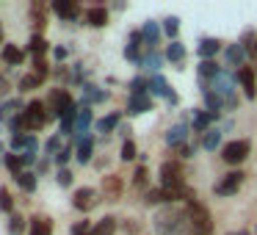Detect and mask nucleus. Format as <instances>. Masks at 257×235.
I'll return each mask as SVG.
<instances>
[{"mask_svg":"<svg viewBox=\"0 0 257 235\" xmlns=\"http://www.w3.org/2000/svg\"><path fill=\"white\" fill-rule=\"evenodd\" d=\"M183 221H188L185 210H180V207H163L155 216V229L161 235H180L183 229H188V224H183Z\"/></svg>","mask_w":257,"mask_h":235,"instance_id":"obj_1","label":"nucleus"},{"mask_svg":"<svg viewBox=\"0 0 257 235\" xmlns=\"http://www.w3.org/2000/svg\"><path fill=\"white\" fill-rule=\"evenodd\" d=\"M185 218H188V229L194 235H210L213 232V218L202 202H191L185 205Z\"/></svg>","mask_w":257,"mask_h":235,"instance_id":"obj_2","label":"nucleus"},{"mask_svg":"<svg viewBox=\"0 0 257 235\" xmlns=\"http://www.w3.org/2000/svg\"><path fill=\"white\" fill-rule=\"evenodd\" d=\"M23 119H25V130H28V133H36V130H42L47 125L50 113H47V105L42 100H31L23 111Z\"/></svg>","mask_w":257,"mask_h":235,"instance_id":"obj_3","label":"nucleus"},{"mask_svg":"<svg viewBox=\"0 0 257 235\" xmlns=\"http://www.w3.org/2000/svg\"><path fill=\"white\" fill-rule=\"evenodd\" d=\"M249 152H251V141L235 139V141H227L221 147V161L229 163V166H238V163H243L249 158Z\"/></svg>","mask_w":257,"mask_h":235,"instance_id":"obj_4","label":"nucleus"},{"mask_svg":"<svg viewBox=\"0 0 257 235\" xmlns=\"http://www.w3.org/2000/svg\"><path fill=\"white\" fill-rule=\"evenodd\" d=\"M45 105H47V113H50V116H58V119H61L64 113H67L69 108L75 105V100H72V94H69L67 89H53L50 97L45 100Z\"/></svg>","mask_w":257,"mask_h":235,"instance_id":"obj_5","label":"nucleus"},{"mask_svg":"<svg viewBox=\"0 0 257 235\" xmlns=\"http://www.w3.org/2000/svg\"><path fill=\"white\" fill-rule=\"evenodd\" d=\"M158 177H161V188H174V185H183L185 183V180H183V163H180L177 158L163 161Z\"/></svg>","mask_w":257,"mask_h":235,"instance_id":"obj_6","label":"nucleus"},{"mask_svg":"<svg viewBox=\"0 0 257 235\" xmlns=\"http://www.w3.org/2000/svg\"><path fill=\"white\" fill-rule=\"evenodd\" d=\"M243 177H246L243 172H229L213 185V191H216L218 196H232V194H238V188L243 185Z\"/></svg>","mask_w":257,"mask_h":235,"instance_id":"obj_7","label":"nucleus"},{"mask_svg":"<svg viewBox=\"0 0 257 235\" xmlns=\"http://www.w3.org/2000/svg\"><path fill=\"white\" fill-rule=\"evenodd\" d=\"M97 202H100V199H97V191L89 188V185H83V188H78L72 194V207H75V210H80V213H89Z\"/></svg>","mask_w":257,"mask_h":235,"instance_id":"obj_8","label":"nucleus"},{"mask_svg":"<svg viewBox=\"0 0 257 235\" xmlns=\"http://www.w3.org/2000/svg\"><path fill=\"white\" fill-rule=\"evenodd\" d=\"M122 191H124V183H122L119 174H105V177H102V196H105V199H119Z\"/></svg>","mask_w":257,"mask_h":235,"instance_id":"obj_9","label":"nucleus"},{"mask_svg":"<svg viewBox=\"0 0 257 235\" xmlns=\"http://www.w3.org/2000/svg\"><path fill=\"white\" fill-rule=\"evenodd\" d=\"M188 130H191V125H185V122H177V125H172L169 128V133H166V144L172 147H180V144H188Z\"/></svg>","mask_w":257,"mask_h":235,"instance_id":"obj_10","label":"nucleus"},{"mask_svg":"<svg viewBox=\"0 0 257 235\" xmlns=\"http://www.w3.org/2000/svg\"><path fill=\"white\" fill-rule=\"evenodd\" d=\"M238 83H240V89H243V94L249 97V100H254V97H257V89H254V69L243 64V67L238 69Z\"/></svg>","mask_w":257,"mask_h":235,"instance_id":"obj_11","label":"nucleus"},{"mask_svg":"<svg viewBox=\"0 0 257 235\" xmlns=\"http://www.w3.org/2000/svg\"><path fill=\"white\" fill-rule=\"evenodd\" d=\"M152 111V97L150 94H130L127 100V113L130 116H139V113Z\"/></svg>","mask_w":257,"mask_h":235,"instance_id":"obj_12","label":"nucleus"},{"mask_svg":"<svg viewBox=\"0 0 257 235\" xmlns=\"http://www.w3.org/2000/svg\"><path fill=\"white\" fill-rule=\"evenodd\" d=\"M53 12L61 20H78L80 17V6L75 0H56V3H53Z\"/></svg>","mask_w":257,"mask_h":235,"instance_id":"obj_13","label":"nucleus"},{"mask_svg":"<svg viewBox=\"0 0 257 235\" xmlns=\"http://www.w3.org/2000/svg\"><path fill=\"white\" fill-rule=\"evenodd\" d=\"M150 91H155V94H161V97H166L169 102H177V94L172 91V86H169V80L166 78H161V75H155V78H150Z\"/></svg>","mask_w":257,"mask_h":235,"instance_id":"obj_14","label":"nucleus"},{"mask_svg":"<svg viewBox=\"0 0 257 235\" xmlns=\"http://www.w3.org/2000/svg\"><path fill=\"white\" fill-rule=\"evenodd\" d=\"M218 119V113H205V111H194V119H191V130L194 133H202L205 136L210 130V122Z\"/></svg>","mask_w":257,"mask_h":235,"instance_id":"obj_15","label":"nucleus"},{"mask_svg":"<svg viewBox=\"0 0 257 235\" xmlns=\"http://www.w3.org/2000/svg\"><path fill=\"white\" fill-rule=\"evenodd\" d=\"M86 25H91V28H105L108 25V9L105 6H91L89 12H86Z\"/></svg>","mask_w":257,"mask_h":235,"instance_id":"obj_16","label":"nucleus"},{"mask_svg":"<svg viewBox=\"0 0 257 235\" xmlns=\"http://www.w3.org/2000/svg\"><path fill=\"white\" fill-rule=\"evenodd\" d=\"M0 58H3L9 67H20V64L25 61V53L20 50L17 45H3V56H0Z\"/></svg>","mask_w":257,"mask_h":235,"instance_id":"obj_17","label":"nucleus"},{"mask_svg":"<svg viewBox=\"0 0 257 235\" xmlns=\"http://www.w3.org/2000/svg\"><path fill=\"white\" fill-rule=\"evenodd\" d=\"M31 235H53V218L34 216L31 218Z\"/></svg>","mask_w":257,"mask_h":235,"instance_id":"obj_18","label":"nucleus"},{"mask_svg":"<svg viewBox=\"0 0 257 235\" xmlns=\"http://www.w3.org/2000/svg\"><path fill=\"white\" fill-rule=\"evenodd\" d=\"M91 152H94V139H91V136H83V139L78 141V152H75V158H78L80 163H89Z\"/></svg>","mask_w":257,"mask_h":235,"instance_id":"obj_19","label":"nucleus"},{"mask_svg":"<svg viewBox=\"0 0 257 235\" xmlns=\"http://www.w3.org/2000/svg\"><path fill=\"white\" fill-rule=\"evenodd\" d=\"M221 50V42L218 39H202L199 42V56H202V61H213V56Z\"/></svg>","mask_w":257,"mask_h":235,"instance_id":"obj_20","label":"nucleus"},{"mask_svg":"<svg viewBox=\"0 0 257 235\" xmlns=\"http://www.w3.org/2000/svg\"><path fill=\"white\" fill-rule=\"evenodd\" d=\"M224 56H227V64H232V67H243V56H246V50H243V45H227V50H224Z\"/></svg>","mask_w":257,"mask_h":235,"instance_id":"obj_21","label":"nucleus"},{"mask_svg":"<svg viewBox=\"0 0 257 235\" xmlns=\"http://www.w3.org/2000/svg\"><path fill=\"white\" fill-rule=\"evenodd\" d=\"M17 111H25L23 102H20V100H6L3 105H0V122H12Z\"/></svg>","mask_w":257,"mask_h":235,"instance_id":"obj_22","label":"nucleus"},{"mask_svg":"<svg viewBox=\"0 0 257 235\" xmlns=\"http://www.w3.org/2000/svg\"><path fill=\"white\" fill-rule=\"evenodd\" d=\"M119 122H122V113L119 111L108 113V116H102L100 122H97V133H111V130L119 128Z\"/></svg>","mask_w":257,"mask_h":235,"instance_id":"obj_23","label":"nucleus"},{"mask_svg":"<svg viewBox=\"0 0 257 235\" xmlns=\"http://www.w3.org/2000/svg\"><path fill=\"white\" fill-rule=\"evenodd\" d=\"M31 23H34L36 34H42V31L47 28V17H45V6H42V3H34V6H31Z\"/></svg>","mask_w":257,"mask_h":235,"instance_id":"obj_24","label":"nucleus"},{"mask_svg":"<svg viewBox=\"0 0 257 235\" xmlns=\"http://www.w3.org/2000/svg\"><path fill=\"white\" fill-rule=\"evenodd\" d=\"M141 34H144V42L150 45V50H155V45L161 42V28H158V23H144Z\"/></svg>","mask_w":257,"mask_h":235,"instance_id":"obj_25","label":"nucleus"},{"mask_svg":"<svg viewBox=\"0 0 257 235\" xmlns=\"http://www.w3.org/2000/svg\"><path fill=\"white\" fill-rule=\"evenodd\" d=\"M113 232H116V218L113 216L100 218V221L94 224V229H91V235H113Z\"/></svg>","mask_w":257,"mask_h":235,"instance_id":"obj_26","label":"nucleus"},{"mask_svg":"<svg viewBox=\"0 0 257 235\" xmlns=\"http://www.w3.org/2000/svg\"><path fill=\"white\" fill-rule=\"evenodd\" d=\"M166 58H169L172 64H177V69H183L180 64L185 61V47L180 45V42H172V45L166 47Z\"/></svg>","mask_w":257,"mask_h":235,"instance_id":"obj_27","label":"nucleus"},{"mask_svg":"<svg viewBox=\"0 0 257 235\" xmlns=\"http://www.w3.org/2000/svg\"><path fill=\"white\" fill-rule=\"evenodd\" d=\"M91 125V108H80L78 111V125H75V133H78V141L83 139V133Z\"/></svg>","mask_w":257,"mask_h":235,"instance_id":"obj_28","label":"nucleus"},{"mask_svg":"<svg viewBox=\"0 0 257 235\" xmlns=\"http://www.w3.org/2000/svg\"><path fill=\"white\" fill-rule=\"evenodd\" d=\"M218 72H221V67H218L216 61H199V78L205 80H216Z\"/></svg>","mask_w":257,"mask_h":235,"instance_id":"obj_29","label":"nucleus"},{"mask_svg":"<svg viewBox=\"0 0 257 235\" xmlns=\"http://www.w3.org/2000/svg\"><path fill=\"white\" fill-rule=\"evenodd\" d=\"M3 161H6V169L14 174V177H20V174L25 172V169H23V161H20V155H14V152H6V155H3Z\"/></svg>","mask_w":257,"mask_h":235,"instance_id":"obj_30","label":"nucleus"},{"mask_svg":"<svg viewBox=\"0 0 257 235\" xmlns=\"http://www.w3.org/2000/svg\"><path fill=\"white\" fill-rule=\"evenodd\" d=\"M28 50L34 53V56H45V53H47V39L42 34H34V36H31V42H28Z\"/></svg>","mask_w":257,"mask_h":235,"instance_id":"obj_31","label":"nucleus"},{"mask_svg":"<svg viewBox=\"0 0 257 235\" xmlns=\"http://www.w3.org/2000/svg\"><path fill=\"white\" fill-rule=\"evenodd\" d=\"M25 227H28V224H25V218L20 216V213H12V216H9V235H23Z\"/></svg>","mask_w":257,"mask_h":235,"instance_id":"obj_32","label":"nucleus"},{"mask_svg":"<svg viewBox=\"0 0 257 235\" xmlns=\"http://www.w3.org/2000/svg\"><path fill=\"white\" fill-rule=\"evenodd\" d=\"M17 183H20V188H23L25 194H34V191H36V174L34 172H23L17 177Z\"/></svg>","mask_w":257,"mask_h":235,"instance_id":"obj_33","label":"nucleus"},{"mask_svg":"<svg viewBox=\"0 0 257 235\" xmlns=\"http://www.w3.org/2000/svg\"><path fill=\"white\" fill-rule=\"evenodd\" d=\"M42 83H45V80L31 72V75H25V78H20V91H34V89H39Z\"/></svg>","mask_w":257,"mask_h":235,"instance_id":"obj_34","label":"nucleus"},{"mask_svg":"<svg viewBox=\"0 0 257 235\" xmlns=\"http://www.w3.org/2000/svg\"><path fill=\"white\" fill-rule=\"evenodd\" d=\"M218 141H221V130H216V128H210L202 136V147H205V150H216Z\"/></svg>","mask_w":257,"mask_h":235,"instance_id":"obj_35","label":"nucleus"},{"mask_svg":"<svg viewBox=\"0 0 257 235\" xmlns=\"http://www.w3.org/2000/svg\"><path fill=\"white\" fill-rule=\"evenodd\" d=\"M144 202H147V205H169V202H166V191H163V188H150V191H147V196H144Z\"/></svg>","mask_w":257,"mask_h":235,"instance_id":"obj_36","label":"nucleus"},{"mask_svg":"<svg viewBox=\"0 0 257 235\" xmlns=\"http://www.w3.org/2000/svg\"><path fill=\"white\" fill-rule=\"evenodd\" d=\"M147 183H150V169L141 163V166L133 172V185H136V188H147Z\"/></svg>","mask_w":257,"mask_h":235,"instance_id":"obj_37","label":"nucleus"},{"mask_svg":"<svg viewBox=\"0 0 257 235\" xmlns=\"http://www.w3.org/2000/svg\"><path fill=\"white\" fill-rule=\"evenodd\" d=\"M161 61H163L161 53H158V50H150V53H147V56L139 61V64H141V67H147V69H158V67H161Z\"/></svg>","mask_w":257,"mask_h":235,"instance_id":"obj_38","label":"nucleus"},{"mask_svg":"<svg viewBox=\"0 0 257 235\" xmlns=\"http://www.w3.org/2000/svg\"><path fill=\"white\" fill-rule=\"evenodd\" d=\"M34 75H39L42 80L50 75V64H47L45 56H34Z\"/></svg>","mask_w":257,"mask_h":235,"instance_id":"obj_39","label":"nucleus"},{"mask_svg":"<svg viewBox=\"0 0 257 235\" xmlns=\"http://www.w3.org/2000/svg\"><path fill=\"white\" fill-rule=\"evenodd\" d=\"M150 91V80L147 78H133L130 80V94H147Z\"/></svg>","mask_w":257,"mask_h":235,"instance_id":"obj_40","label":"nucleus"},{"mask_svg":"<svg viewBox=\"0 0 257 235\" xmlns=\"http://www.w3.org/2000/svg\"><path fill=\"white\" fill-rule=\"evenodd\" d=\"M0 210L14 213V199H12V191L9 188H0Z\"/></svg>","mask_w":257,"mask_h":235,"instance_id":"obj_41","label":"nucleus"},{"mask_svg":"<svg viewBox=\"0 0 257 235\" xmlns=\"http://www.w3.org/2000/svg\"><path fill=\"white\" fill-rule=\"evenodd\" d=\"M136 155H139V147H136V141H124L122 144V161H136Z\"/></svg>","mask_w":257,"mask_h":235,"instance_id":"obj_42","label":"nucleus"},{"mask_svg":"<svg viewBox=\"0 0 257 235\" xmlns=\"http://www.w3.org/2000/svg\"><path fill=\"white\" fill-rule=\"evenodd\" d=\"M163 31H166V36H177V31H180V20L177 17H166L163 20Z\"/></svg>","mask_w":257,"mask_h":235,"instance_id":"obj_43","label":"nucleus"},{"mask_svg":"<svg viewBox=\"0 0 257 235\" xmlns=\"http://www.w3.org/2000/svg\"><path fill=\"white\" fill-rule=\"evenodd\" d=\"M91 229H94V224L86 221V218H83V221L72 224V229H69V232H72V235H91Z\"/></svg>","mask_w":257,"mask_h":235,"instance_id":"obj_44","label":"nucleus"},{"mask_svg":"<svg viewBox=\"0 0 257 235\" xmlns=\"http://www.w3.org/2000/svg\"><path fill=\"white\" fill-rule=\"evenodd\" d=\"M124 58L139 64L141 58H144V56H141V45H127V47H124Z\"/></svg>","mask_w":257,"mask_h":235,"instance_id":"obj_45","label":"nucleus"},{"mask_svg":"<svg viewBox=\"0 0 257 235\" xmlns=\"http://www.w3.org/2000/svg\"><path fill=\"white\" fill-rule=\"evenodd\" d=\"M45 150H47V152H50V155H53V158H56V155H58V152H61V150H64V147H61V136H53V139H47V144H45Z\"/></svg>","mask_w":257,"mask_h":235,"instance_id":"obj_46","label":"nucleus"},{"mask_svg":"<svg viewBox=\"0 0 257 235\" xmlns=\"http://www.w3.org/2000/svg\"><path fill=\"white\" fill-rule=\"evenodd\" d=\"M56 180H58V185H61V188H69V185H72V172H69V169H58Z\"/></svg>","mask_w":257,"mask_h":235,"instance_id":"obj_47","label":"nucleus"},{"mask_svg":"<svg viewBox=\"0 0 257 235\" xmlns=\"http://www.w3.org/2000/svg\"><path fill=\"white\" fill-rule=\"evenodd\" d=\"M69 158H72V147H64V150L56 155V163H58L61 169H67V161H69Z\"/></svg>","mask_w":257,"mask_h":235,"instance_id":"obj_48","label":"nucleus"},{"mask_svg":"<svg viewBox=\"0 0 257 235\" xmlns=\"http://www.w3.org/2000/svg\"><path fill=\"white\" fill-rule=\"evenodd\" d=\"M174 155H177V161H180V158H191V155H194V147H191V144H180V147H174Z\"/></svg>","mask_w":257,"mask_h":235,"instance_id":"obj_49","label":"nucleus"},{"mask_svg":"<svg viewBox=\"0 0 257 235\" xmlns=\"http://www.w3.org/2000/svg\"><path fill=\"white\" fill-rule=\"evenodd\" d=\"M20 161H23V166H34V163H36V152H23Z\"/></svg>","mask_w":257,"mask_h":235,"instance_id":"obj_50","label":"nucleus"},{"mask_svg":"<svg viewBox=\"0 0 257 235\" xmlns=\"http://www.w3.org/2000/svg\"><path fill=\"white\" fill-rule=\"evenodd\" d=\"M53 56H56L58 61H64V58H67V47H56V50H53Z\"/></svg>","mask_w":257,"mask_h":235,"instance_id":"obj_51","label":"nucleus"},{"mask_svg":"<svg viewBox=\"0 0 257 235\" xmlns=\"http://www.w3.org/2000/svg\"><path fill=\"white\" fill-rule=\"evenodd\" d=\"M6 94H9V80L0 78V97H6Z\"/></svg>","mask_w":257,"mask_h":235,"instance_id":"obj_52","label":"nucleus"},{"mask_svg":"<svg viewBox=\"0 0 257 235\" xmlns=\"http://www.w3.org/2000/svg\"><path fill=\"white\" fill-rule=\"evenodd\" d=\"M227 235H251L249 229H238V232H227Z\"/></svg>","mask_w":257,"mask_h":235,"instance_id":"obj_53","label":"nucleus"},{"mask_svg":"<svg viewBox=\"0 0 257 235\" xmlns=\"http://www.w3.org/2000/svg\"><path fill=\"white\" fill-rule=\"evenodd\" d=\"M0 152H3V155H6V147H3V141H0Z\"/></svg>","mask_w":257,"mask_h":235,"instance_id":"obj_54","label":"nucleus"},{"mask_svg":"<svg viewBox=\"0 0 257 235\" xmlns=\"http://www.w3.org/2000/svg\"><path fill=\"white\" fill-rule=\"evenodd\" d=\"M0 45H3V25H0Z\"/></svg>","mask_w":257,"mask_h":235,"instance_id":"obj_55","label":"nucleus"},{"mask_svg":"<svg viewBox=\"0 0 257 235\" xmlns=\"http://www.w3.org/2000/svg\"><path fill=\"white\" fill-rule=\"evenodd\" d=\"M251 58H254V64H257V47H254V53H251Z\"/></svg>","mask_w":257,"mask_h":235,"instance_id":"obj_56","label":"nucleus"}]
</instances>
